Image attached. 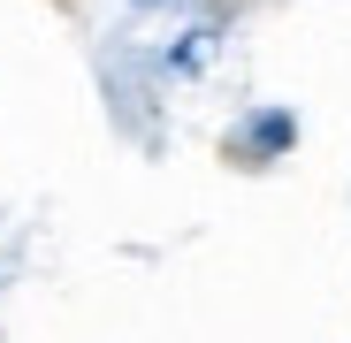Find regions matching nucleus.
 I'll use <instances>...</instances> for the list:
<instances>
[]
</instances>
